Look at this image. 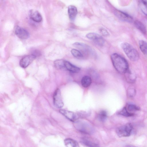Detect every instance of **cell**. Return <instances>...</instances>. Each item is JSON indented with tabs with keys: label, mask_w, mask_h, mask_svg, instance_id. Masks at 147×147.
Here are the masks:
<instances>
[{
	"label": "cell",
	"mask_w": 147,
	"mask_h": 147,
	"mask_svg": "<svg viewBox=\"0 0 147 147\" xmlns=\"http://www.w3.org/2000/svg\"><path fill=\"white\" fill-rule=\"evenodd\" d=\"M82 142L85 145L88 147H100L97 144L86 139H82Z\"/></svg>",
	"instance_id": "cell-23"
},
{
	"label": "cell",
	"mask_w": 147,
	"mask_h": 147,
	"mask_svg": "<svg viewBox=\"0 0 147 147\" xmlns=\"http://www.w3.org/2000/svg\"><path fill=\"white\" fill-rule=\"evenodd\" d=\"M111 58L114 68L119 73L125 74L129 69L127 62L120 55L113 53L111 55Z\"/></svg>",
	"instance_id": "cell-1"
},
{
	"label": "cell",
	"mask_w": 147,
	"mask_h": 147,
	"mask_svg": "<svg viewBox=\"0 0 147 147\" xmlns=\"http://www.w3.org/2000/svg\"><path fill=\"white\" fill-rule=\"evenodd\" d=\"M68 13L70 20L71 21L74 20L78 13L77 8L73 5H69L68 8Z\"/></svg>",
	"instance_id": "cell-14"
},
{
	"label": "cell",
	"mask_w": 147,
	"mask_h": 147,
	"mask_svg": "<svg viewBox=\"0 0 147 147\" xmlns=\"http://www.w3.org/2000/svg\"><path fill=\"white\" fill-rule=\"evenodd\" d=\"M121 47L129 59L131 61H135L139 58V54L137 51L130 44L123 42Z\"/></svg>",
	"instance_id": "cell-2"
},
{
	"label": "cell",
	"mask_w": 147,
	"mask_h": 147,
	"mask_svg": "<svg viewBox=\"0 0 147 147\" xmlns=\"http://www.w3.org/2000/svg\"><path fill=\"white\" fill-rule=\"evenodd\" d=\"M133 126L128 123L117 128L116 130L117 134L120 137L129 136L133 129Z\"/></svg>",
	"instance_id": "cell-4"
},
{
	"label": "cell",
	"mask_w": 147,
	"mask_h": 147,
	"mask_svg": "<svg viewBox=\"0 0 147 147\" xmlns=\"http://www.w3.org/2000/svg\"><path fill=\"white\" fill-rule=\"evenodd\" d=\"M138 3L142 12L144 14L147 15V0H140Z\"/></svg>",
	"instance_id": "cell-19"
},
{
	"label": "cell",
	"mask_w": 147,
	"mask_h": 147,
	"mask_svg": "<svg viewBox=\"0 0 147 147\" xmlns=\"http://www.w3.org/2000/svg\"><path fill=\"white\" fill-rule=\"evenodd\" d=\"M64 144L66 147H79L78 142L71 138H66L64 140Z\"/></svg>",
	"instance_id": "cell-16"
},
{
	"label": "cell",
	"mask_w": 147,
	"mask_h": 147,
	"mask_svg": "<svg viewBox=\"0 0 147 147\" xmlns=\"http://www.w3.org/2000/svg\"><path fill=\"white\" fill-rule=\"evenodd\" d=\"M15 33L19 38L22 39H26L29 36V33L26 30L18 26L15 28Z\"/></svg>",
	"instance_id": "cell-11"
},
{
	"label": "cell",
	"mask_w": 147,
	"mask_h": 147,
	"mask_svg": "<svg viewBox=\"0 0 147 147\" xmlns=\"http://www.w3.org/2000/svg\"><path fill=\"white\" fill-rule=\"evenodd\" d=\"M75 126L76 128L80 131L86 134H91L94 131V129L91 126L85 122H77Z\"/></svg>",
	"instance_id": "cell-5"
},
{
	"label": "cell",
	"mask_w": 147,
	"mask_h": 147,
	"mask_svg": "<svg viewBox=\"0 0 147 147\" xmlns=\"http://www.w3.org/2000/svg\"><path fill=\"white\" fill-rule=\"evenodd\" d=\"M140 109L137 106L133 104H127L119 113V114L125 117L134 116L135 113L139 111Z\"/></svg>",
	"instance_id": "cell-3"
},
{
	"label": "cell",
	"mask_w": 147,
	"mask_h": 147,
	"mask_svg": "<svg viewBox=\"0 0 147 147\" xmlns=\"http://www.w3.org/2000/svg\"><path fill=\"white\" fill-rule=\"evenodd\" d=\"M36 56L33 54L26 55L20 60V65L23 68H26L36 58Z\"/></svg>",
	"instance_id": "cell-8"
},
{
	"label": "cell",
	"mask_w": 147,
	"mask_h": 147,
	"mask_svg": "<svg viewBox=\"0 0 147 147\" xmlns=\"http://www.w3.org/2000/svg\"><path fill=\"white\" fill-rule=\"evenodd\" d=\"M107 111L105 110H102L99 112L98 117L100 121L104 122L107 119Z\"/></svg>",
	"instance_id": "cell-24"
},
{
	"label": "cell",
	"mask_w": 147,
	"mask_h": 147,
	"mask_svg": "<svg viewBox=\"0 0 147 147\" xmlns=\"http://www.w3.org/2000/svg\"><path fill=\"white\" fill-rule=\"evenodd\" d=\"M125 74L126 80L128 82L133 83L135 82L136 76L133 72L128 69Z\"/></svg>",
	"instance_id": "cell-15"
},
{
	"label": "cell",
	"mask_w": 147,
	"mask_h": 147,
	"mask_svg": "<svg viewBox=\"0 0 147 147\" xmlns=\"http://www.w3.org/2000/svg\"><path fill=\"white\" fill-rule=\"evenodd\" d=\"M71 52L72 55L76 58H80L83 57V54L80 51L77 49H72Z\"/></svg>",
	"instance_id": "cell-25"
},
{
	"label": "cell",
	"mask_w": 147,
	"mask_h": 147,
	"mask_svg": "<svg viewBox=\"0 0 147 147\" xmlns=\"http://www.w3.org/2000/svg\"><path fill=\"white\" fill-rule=\"evenodd\" d=\"M134 25L136 28L144 34L146 33V28L144 25L139 21H135L134 23Z\"/></svg>",
	"instance_id": "cell-20"
},
{
	"label": "cell",
	"mask_w": 147,
	"mask_h": 147,
	"mask_svg": "<svg viewBox=\"0 0 147 147\" xmlns=\"http://www.w3.org/2000/svg\"><path fill=\"white\" fill-rule=\"evenodd\" d=\"M30 18L33 21L37 22H41L42 20L41 15L38 11L32 9L29 12Z\"/></svg>",
	"instance_id": "cell-12"
},
{
	"label": "cell",
	"mask_w": 147,
	"mask_h": 147,
	"mask_svg": "<svg viewBox=\"0 0 147 147\" xmlns=\"http://www.w3.org/2000/svg\"><path fill=\"white\" fill-rule=\"evenodd\" d=\"M139 45L141 52L147 57V42L144 40H141L139 41Z\"/></svg>",
	"instance_id": "cell-18"
},
{
	"label": "cell",
	"mask_w": 147,
	"mask_h": 147,
	"mask_svg": "<svg viewBox=\"0 0 147 147\" xmlns=\"http://www.w3.org/2000/svg\"><path fill=\"white\" fill-rule=\"evenodd\" d=\"M64 69L68 71L74 73L79 72L80 70V68L71 64L70 62L65 60Z\"/></svg>",
	"instance_id": "cell-13"
},
{
	"label": "cell",
	"mask_w": 147,
	"mask_h": 147,
	"mask_svg": "<svg viewBox=\"0 0 147 147\" xmlns=\"http://www.w3.org/2000/svg\"><path fill=\"white\" fill-rule=\"evenodd\" d=\"M127 96L130 97H132L135 96L136 90L135 88L133 87H129L127 91Z\"/></svg>",
	"instance_id": "cell-26"
},
{
	"label": "cell",
	"mask_w": 147,
	"mask_h": 147,
	"mask_svg": "<svg viewBox=\"0 0 147 147\" xmlns=\"http://www.w3.org/2000/svg\"><path fill=\"white\" fill-rule=\"evenodd\" d=\"M92 82V79L90 77L88 76H85L82 79L81 84L83 87L86 88L91 85Z\"/></svg>",
	"instance_id": "cell-17"
},
{
	"label": "cell",
	"mask_w": 147,
	"mask_h": 147,
	"mask_svg": "<svg viewBox=\"0 0 147 147\" xmlns=\"http://www.w3.org/2000/svg\"><path fill=\"white\" fill-rule=\"evenodd\" d=\"M59 112L67 119L71 121H75L79 117L78 114L65 109H60Z\"/></svg>",
	"instance_id": "cell-10"
},
{
	"label": "cell",
	"mask_w": 147,
	"mask_h": 147,
	"mask_svg": "<svg viewBox=\"0 0 147 147\" xmlns=\"http://www.w3.org/2000/svg\"><path fill=\"white\" fill-rule=\"evenodd\" d=\"M53 102L55 107L58 108H62L64 104L62 99L60 90L57 88L55 91L53 95Z\"/></svg>",
	"instance_id": "cell-6"
},
{
	"label": "cell",
	"mask_w": 147,
	"mask_h": 147,
	"mask_svg": "<svg viewBox=\"0 0 147 147\" xmlns=\"http://www.w3.org/2000/svg\"><path fill=\"white\" fill-rule=\"evenodd\" d=\"M73 45L86 54H94V51L91 47L85 44L76 42L73 44Z\"/></svg>",
	"instance_id": "cell-7"
},
{
	"label": "cell",
	"mask_w": 147,
	"mask_h": 147,
	"mask_svg": "<svg viewBox=\"0 0 147 147\" xmlns=\"http://www.w3.org/2000/svg\"><path fill=\"white\" fill-rule=\"evenodd\" d=\"M86 37L88 39L92 40L95 41L98 39L102 37L99 34L94 32H90L86 35Z\"/></svg>",
	"instance_id": "cell-22"
},
{
	"label": "cell",
	"mask_w": 147,
	"mask_h": 147,
	"mask_svg": "<svg viewBox=\"0 0 147 147\" xmlns=\"http://www.w3.org/2000/svg\"><path fill=\"white\" fill-rule=\"evenodd\" d=\"M99 31L102 35L104 36H109L110 34L107 30L104 28H100Z\"/></svg>",
	"instance_id": "cell-27"
},
{
	"label": "cell",
	"mask_w": 147,
	"mask_h": 147,
	"mask_svg": "<svg viewBox=\"0 0 147 147\" xmlns=\"http://www.w3.org/2000/svg\"><path fill=\"white\" fill-rule=\"evenodd\" d=\"M114 13L115 16L122 21L127 22H131L133 21V18L130 16L123 11L115 9Z\"/></svg>",
	"instance_id": "cell-9"
},
{
	"label": "cell",
	"mask_w": 147,
	"mask_h": 147,
	"mask_svg": "<svg viewBox=\"0 0 147 147\" xmlns=\"http://www.w3.org/2000/svg\"><path fill=\"white\" fill-rule=\"evenodd\" d=\"M65 60L63 59H58L54 62L55 67L58 69H64Z\"/></svg>",
	"instance_id": "cell-21"
}]
</instances>
